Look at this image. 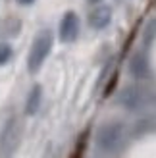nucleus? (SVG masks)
I'll return each mask as SVG.
<instances>
[{
	"instance_id": "nucleus-1",
	"label": "nucleus",
	"mask_w": 156,
	"mask_h": 158,
	"mask_svg": "<svg viewBox=\"0 0 156 158\" xmlns=\"http://www.w3.org/2000/svg\"><path fill=\"white\" fill-rule=\"evenodd\" d=\"M123 141H125V125L121 122H108L104 125H100L95 135L96 148L108 154L121 148Z\"/></svg>"
},
{
	"instance_id": "nucleus-2",
	"label": "nucleus",
	"mask_w": 156,
	"mask_h": 158,
	"mask_svg": "<svg viewBox=\"0 0 156 158\" xmlns=\"http://www.w3.org/2000/svg\"><path fill=\"white\" fill-rule=\"evenodd\" d=\"M52 44H54L52 31L50 29L39 31L37 37L33 39V44H31V48H29V54H27V69H29V73H37L39 69L43 68V64L46 62V58H48V54L52 50Z\"/></svg>"
},
{
	"instance_id": "nucleus-3",
	"label": "nucleus",
	"mask_w": 156,
	"mask_h": 158,
	"mask_svg": "<svg viewBox=\"0 0 156 158\" xmlns=\"http://www.w3.org/2000/svg\"><path fill=\"white\" fill-rule=\"evenodd\" d=\"M23 125L18 116L8 118L2 131H0V158H14L21 145Z\"/></svg>"
},
{
	"instance_id": "nucleus-4",
	"label": "nucleus",
	"mask_w": 156,
	"mask_h": 158,
	"mask_svg": "<svg viewBox=\"0 0 156 158\" xmlns=\"http://www.w3.org/2000/svg\"><path fill=\"white\" fill-rule=\"evenodd\" d=\"M118 102L127 110H139L146 102V94H145V91L141 87L131 85V87L121 89V93L118 94Z\"/></svg>"
},
{
	"instance_id": "nucleus-5",
	"label": "nucleus",
	"mask_w": 156,
	"mask_h": 158,
	"mask_svg": "<svg viewBox=\"0 0 156 158\" xmlns=\"http://www.w3.org/2000/svg\"><path fill=\"white\" fill-rule=\"evenodd\" d=\"M60 41L62 43H73L79 35V18L75 12H66L60 21Z\"/></svg>"
},
{
	"instance_id": "nucleus-6",
	"label": "nucleus",
	"mask_w": 156,
	"mask_h": 158,
	"mask_svg": "<svg viewBox=\"0 0 156 158\" xmlns=\"http://www.w3.org/2000/svg\"><path fill=\"white\" fill-rule=\"evenodd\" d=\"M112 21V8L106 4H96L92 10L89 12V25L92 29H106Z\"/></svg>"
},
{
	"instance_id": "nucleus-7",
	"label": "nucleus",
	"mask_w": 156,
	"mask_h": 158,
	"mask_svg": "<svg viewBox=\"0 0 156 158\" xmlns=\"http://www.w3.org/2000/svg\"><path fill=\"white\" fill-rule=\"evenodd\" d=\"M129 73L135 79H146L150 75V66L149 60L143 52H135L133 56L129 58Z\"/></svg>"
},
{
	"instance_id": "nucleus-8",
	"label": "nucleus",
	"mask_w": 156,
	"mask_h": 158,
	"mask_svg": "<svg viewBox=\"0 0 156 158\" xmlns=\"http://www.w3.org/2000/svg\"><path fill=\"white\" fill-rule=\"evenodd\" d=\"M41 100H43V87L35 85L33 89L29 91L27 100H25V114L27 116H35L41 108Z\"/></svg>"
},
{
	"instance_id": "nucleus-9",
	"label": "nucleus",
	"mask_w": 156,
	"mask_h": 158,
	"mask_svg": "<svg viewBox=\"0 0 156 158\" xmlns=\"http://www.w3.org/2000/svg\"><path fill=\"white\" fill-rule=\"evenodd\" d=\"M154 37H156V19H152L149 25H146V29H145V35H143V41H145V44L149 46V44H152V41H154Z\"/></svg>"
},
{
	"instance_id": "nucleus-10",
	"label": "nucleus",
	"mask_w": 156,
	"mask_h": 158,
	"mask_svg": "<svg viewBox=\"0 0 156 158\" xmlns=\"http://www.w3.org/2000/svg\"><path fill=\"white\" fill-rule=\"evenodd\" d=\"M12 54H14V50H12L10 44L0 43V66L8 64V62H10V58H12Z\"/></svg>"
},
{
	"instance_id": "nucleus-11",
	"label": "nucleus",
	"mask_w": 156,
	"mask_h": 158,
	"mask_svg": "<svg viewBox=\"0 0 156 158\" xmlns=\"http://www.w3.org/2000/svg\"><path fill=\"white\" fill-rule=\"evenodd\" d=\"M18 4H21V6H29V4H33L35 0H15Z\"/></svg>"
},
{
	"instance_id": "nucleus-12",
	"label": "nucleus",
	"mask_w": 156,
	"mask_h": 158,
	"mask_svg": "<svg viewBox=\"0 0 156 158\" xmlns=\"http://www.w3.org/2000/svg\"><path fill=\"white\" fill-rule=\"evenodd\" d=\"M72 158H81V154H79V152H77V154H73Z\"/></svg>"
},
{
	"instance_id": "nucleus-13",
	"label": "nucleus",
	"mask_w": 156,
	"mask_h": 158,
	"mask_svg": "<svg viewBox=\"0 0 156 158\" xmlns=\"http://www.w3.org/2000/svg\"><path fill=\"white\" fill-rule=\"evenodd\" d=\"M89 2H92V4H96V2H100V0H89Z\"/></svg>"
}]
</instances>
